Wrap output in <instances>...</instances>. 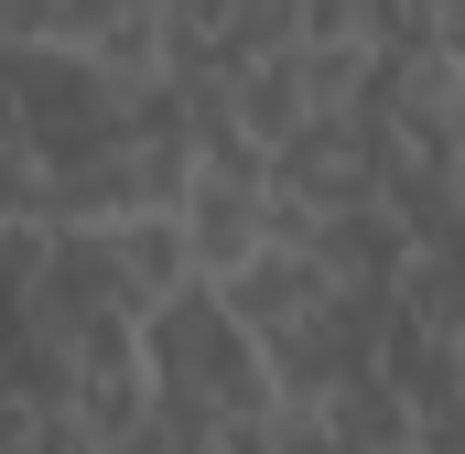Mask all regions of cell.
Wrapping results in <instances>:
<instances>
[{
	"mask_svg": "<svg viewBox=\"0 0 465 454\" xmlns=\"http://www.w3.org/2000/svg\"><path fill=\"white\" fill-rule=\"evenodd\" d=\"M141 390H152V411H163L173 433L271 411L260 346L238 336V314L217 303V281H173L163 303H141Z\"/></svg>",
	"mask_w": 465,
	"mask_h": 454,
	"instance_id": "obj_1",
	"label": "cell"
},
{
	"mask_svg": "<svg viewBox=\"0 0 465 454\" xmlns=\"http://www.w3.org/2000/svg\"><path fill=\"white\" fill-rule=\"evenodd\" d=\"M0 98H11L22 152H44V163H87L119 141V87L76 44H0Z\"/></svg>",
	"mask_w": 465,
	"mask_h": 454,
	"instance_id": "obj_2",
	"label": "cell"
},
{
	"mask_svg": "<svg viewBox=\"0 0 465 454\" xmlns=\"http://www.w3.org/2000/svg\"><path fill=\"white\" fill-rule=\"evenodd\" d=\"M98 238H109V271L130 303H163L173 281H195V249H184L173 206H119V217H98Z\"/></svg>",
	"mask_w": 465,
	"mask_h": 454,
	"instance_id": "obj_3",
	"label": "cell"
},
{
	"mask_svg": "<svg viewBox=\"0 0 465 454\" xmlns=\"http://www.w3.org/2000/svg\"><path fill=\"white\" fill-rule=\"evenodd\" d=\"M87 454H173V422L152 411V390H141V411L109 422V433H87Z\"/></svg>",
	"mask_w": 465,
	"mask_h": 454,
	"instance_id": "obj_4",
	"label": "cell"
},
{
	"mask_svg": "<svg viewBox=\"0 0 465 454\" xmlns=\"http://www.w3.org/2000/svg\"><path fill=\"white\" fill-rule=\"evenodd\" d=\"M0 44H65V0H0Z\"/></svg>",
	"mask_w": 465,
	"mask_h": 454,
	"instance_id": "obj_5",
	"label": "cell"
},
{
	"mask_svg": "<svg viewBox=\"0 0 465 454\" xmlns=\"http://www.w3.org/2000/svg\"><path fill=\"white\" fill-rule=\"evenodd\" d=\"M401 454H411V444H401Z\"/></svg>",
	"mask_w": 465,
	"mask_h": 454,
	"instance_id": "obj_6",
	"label": "cell"
}]
</instances>
